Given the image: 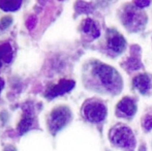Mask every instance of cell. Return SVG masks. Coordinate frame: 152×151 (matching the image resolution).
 <instances>
[{
    "instance_id": "cell-11",
    "label": "cell",
    "mask_w": 152,
    "mask_h": 151,
    "mask_svg": "<svg viewBox=\"0 0 152 151\" xmlns=\"http://www.w3.org/2000/svg\"><path fill=\"white\" fill-rule=\"evenodd\" d=\"M83 31H84L85 33H87V34H90L93 38L98 37L100 34L96 24L91 19H86V20L83 22Z\"/></svg>"
},
{
    "instance_id": "cell-12",
    "label": "cell",
    "mask_w": 152,
    "mask_h": 151,
    "mask_svg": "<svg viewBox=\"0 0 152 151\" xmlns=\"http://www.w3.org/2000/svg\"><path fill=\"white\" fill-rule=\"evenodd\" d=\"M14 53H12V48L8 42L2 44L0 46V58L6 63H10L12 60Z\"/></svg>"
},
{
    "instance_id": "cell-1",
    "label": "cell",
    "mask_w": 152,
    "mask_h": 151,
    "mask_svg": "<svg viewBox=\"0 0 152 151\" xmlns=\"http://www.w3.org/2000/svg\"><path fill=\"white\" fill-rule=\"evenodd\" d=\"M93 71L98 81H100L102 86L106 87L108 90L117 92L121 89V78L113 67L104 63H98L94 66Z\"/></svg>"
},
{
    "instance_id": "cell-15",
    "label": "cell",
    "mask_w": 152,
    "mask_h": 151,
    "mask_svg": "<svg viewBox=\"0 0 152 151\" xmlns=\"http://www.w3.org/2000/svg\"><path fill=\"white\" fill-rule=\"evenodd\" d=\"M144 127L146 129L152 128V116H147L144 120Z\"/></svg>"
},
{
    "instance_id": "cell-20",
    "label": "cell",
    "mask_w": 152,
    "mask_h": 151,
    "mask_svg": "<svg viewBox=\"0 0 152 151\" xmlns=\"http://www.w3.org/2000/svg\"><path fill=\"white\" fill-rule=\"evenodd\" d=\"M0 59H1V58H0ZM0 66H1V64H0Z\"/></svg>"
},
{
    "instance_id": "cell-7",
    "label": "cell",
    "mask_w": 152,
    "mask_h": 151,
    "mask_svg": "<svg viewBox=\"0 0 152 151\" xmlns=\"http://www.w3.org/2000/svg\"><path fill=\"white\" fill-rule=\"evenodd\" d=\"M125 39L121 34L116 31L112 30L109 32L108 36V46L112 51L116 53H121L125 49Z\"/></svg>"
},
{
    "instance_id": "cell-10",
    "label": "cell",
    "mask_w": 152,
    "mask_h": 151,
    "mask_svg": "<svg viewBox=\"0 0 152 151\" xmlns=\"http://www.w3.org/2000/svg\"><path fill=\"white\" fill-rule=\"evenodd\" d=\"M150 78L147 75H139L134 79V85L141 93H146L150 88Z\"/></svg>"
},
{
    "instance_id": "cell-19",
    "label": "cell",
    "mask_w": 152,
    "mask_h": 151,
    "mask_svg": "<svg viewBox=\"0 0 152 151\" xmlns=\"http://www.w3.org/2000/svg\"><path fill=\"white\" fill-rule=\"evenodd\" d=\"M3 86H4V82H3V80L0 78V92H1V90L3 89Z\"/></svg>"
},
{
    "instance_id": "cell-16",
    "label": "cell",
    "mask_w": 152,
    "mask_h": 151,
    "mask_svg": "<svg viewBox=\"0 0 152 151\" xmlns=\"http://www.w3.org/2000/svg\"><path fill=\"white\" fill-rule=\"evenodd\" d=\"M134 4L138 7H146V6H148L150 4V1H148V0H146V1H139V0H137V1H134Z\"/></svg>"
},
{
    "instance_id": "cell-9",
    "label": "cell",
    "mask_w": 152,
    "mask_h": 151,
    "mask_svg": "<svg viewBox=\"0 0 152 151\" xmlns=\"http://www.w3.org/2000/svg\"><path fill=\"white\" fill-rule=\"evenodd\" d=\"M117 110L120 113L124 114L125 116H132L137 111V107L134 101L129 97H124L123 99H121L119 101V104L117 105Z\"/></svg>"
},
{
    "instance_id": "cell-6",
    "label": "cell",
    "mask_w": 152,
    "mask_h": 151,
    "mask_svg": "<svg viewBox=\"0 0 152 151\" xmlns=\"http://www.w3.org/2000/svg\"><path fill=\"white\" fill-rule=\"evenodd\" d=\"M75 87V82L72 80H61L58 84L53 86L52 88L49 89L47 92V96L53 98L57 95H61L65 92H68Z\"/></svg>"
},
{
    "instance_id": "cell-13",
    "label": "cell",
    "mask_w": 152,
    "mask_h": 151,
    "mask_svg": "<svg viewBox=\"0 0 152 151\" xmlns=\"http://www.w3.org/2000/svg\"><path fill=\"white\" fill-rule=\"evenodd\" d=\"M22 5V1L16 0V1H5V0H0V8L4 12H15L20 8Z\"/></svg>"
},
{
    "instance_id": "cell-4",
    "label": "cell",
    "mask_w": 152,
    "mask_h": 151,
    "mask_svg": "<svg viewBox=\"0 0 152 151\" xmlns=\"http://www.w3.org/2000/svg\"><path fill=\"white\" fill-rule=\"evenodd\" d=\"M83 113L87 120L91 122H100L106 118L107 109L104 104L96 101H91L84 106Z\"/></svg>"
},
{
    "instance_id": "cell-5",
    "label": "cell",
    "mask_w": 152,
    "mask_h": 151,
    "mask_svg": "<svg viewBox=\"0 0 152 151\" xmlns=\"http://www.w3.org/2000/svg\"><path fill=\"white\" fill-rule=\"evenodd\" d=\"M122 21L123 24L127 27H130L132 29H136L140 27L142 24H144L145 16L140 10L136 9L134 7L125 8L123 15H122Z\"/></svg>"
},
{
    "instance_id": "cell-8",
    "label": "cell",
    "mask_w": 152,
    "mask_h": 151,
    "mask_svg": "<svg viewBox=\"0 0 152 151\" xmlns=\"http://www.w3.org/2000/svg\"><path fill=\"white\" fill-rule=\"evenodd\" d=\"M33 120H34V115H33V111H32V108L25 107L23 117H22V119H21L20 123L18 124L19 133H20V135H23V133H27V131L32 127Z\"/></svg>"
},
{
    "instance_id": "cell-3",
    "label": "cell",
    "mask_w": 152,
    "mask_h": 151,
    "mask_svg": "<svg viewBox=\"0 0 152 151\" xmlns=\"http://www.w3.org/2000/svg\"><path fill=\"white\" fill-rule=\"evenodd\" d=\"M70 119V111L66 107H58L54 109L49 117V128L53 133L64 127Z\"/></svg>"
},
{
    "instance_id": "cell-18",
    "label": "cell",
    "mask_w": 152,
    "mask_h": 151,
    "mask_svg": "<svg viewBox=\"0 0 152 151\" xmlns=\"http://www.w3.org/2000/svg\"><path fill=\"white\" fill-rule=\"evenodd\" d=\"M4 151H17V150L14 146H6V147L4 148Z\"/></svg>"
},
{
    "instance_id": "cell-17",
    "label": "cell",
    "mask_w": 152,
    "mask_h": 151,
    "mask_svg": "<svg viewBox=\"0 0 152 151\" xmlns=\"http://www.w3.org/2000/svg\"><path fill=\"white\" fill-rule=\"evenodd\" d=\"M10 23H12V18H10V17H6V18L2 19V21H1V24L3 27H7Z\"/></svg>"
},
{
    "instance_id": "cell-2",
    "label": "cell",
    "mask_w": 152,
    "mask_h": 151,
    "mask_svg": "<svg viewBox=\"0 0 152 151\" xmlns=\"http://www.w3.org/2000/svg\"><path fill=\"white\" fill-rule=\"evenodd\" d=\"M112 142L117 146L126 149H132L136 145V140L132 129L124 125H118L114 127L110 133Z\"/></svg>"
},
{
    "instance_id": "cell-14",
    "label": "cell",
    "mask_w": 152,
    "mask_h": 151,
    "mask_svg": "<svg viewBox=\"0 0 152 151\" xmlns=\"http://www.w3.org/2000/svg\"><path fill=\"white\" fill-rule=\"evenodd\" d=\"M26 25H27V27H28L29 30L33 29L34 26L36 25V18H35V17H34V16L29 17L28 20H27V22H26Z\"/></svg>"
}]
</instances>
